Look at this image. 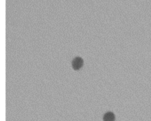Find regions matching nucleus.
<instances>
[{"label": "nucleus", "instance_id": "obj_1", "mask_svg": "<svg viewBox=\"0 0 151 121\" xmlns=\"http://www.w3.org/2000/svg\"><path fill=\"white\" fill-rule=\"evenodd\" d=\"M84 61L83 60V58H81V57H76L75 58L73 59L72 62V67L73 68L74 70H79L82 68V67L83 66Z\"/></svg>", "mask_w": 151, "mask_h": 121}, {"label": "nucleus", "instance_id": "obj_2", "mask_svg": "<svg viewBox=\"0 0 151 121\" xmlns=\"http://www.w3.org/2000/svg\"><path fill=\"white\" fill-rule=\"evenodd\" d=\"M116 117L112 112H108L103 116V121H115Z\"/></svg>", "mask_w": 151, "mask_h": 121}]
</instances>
